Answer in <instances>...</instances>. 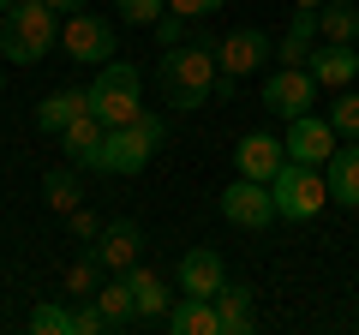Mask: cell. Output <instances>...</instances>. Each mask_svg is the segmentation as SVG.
<instances>
[{"mask_svg": "<svg viewBox=\"0 0 359 335\" xmlns=\"http://www.w3.org/2000/svg\"><path fill=\"white\" fill-rule=\"evenodd\" d=\"M156 84H162V102L180 108V114H192L210 96L233 90V78H222V66H216V36H186L180 48H162Z\"/></svg>", "mask_w": 359, "mask_h": 335, "instance_id": "cell-1", "label": "cell"}, {"mask_svg": "<svg viewBox=\"0 0 359 335\" xmlns=\"http://www.w3.org/2000/svg\"><path fill=\"white\" fill-rule=\"evenodd\" d=\"M60 42V13L42 0H0V60L6 66H36Z\"/></svg>", "mask_w": 359, "mask_h": 335, "instance_id": "cell-2", "label": "cell"}, {"mask_svg": "<svg viewBox=\"0 0 359 335\" xmlns=\"http://www.w3.org/2000/svg\"><path fill=\"white\" fill-rule=\"evenodd\" d=\"M162 138H168V120L156 114V108H138L126 126H108L102 168H96V174H144V168L156 162V150H162Z\"/></svg>", "mask_w": 359, "mask_h": 335, "instance_id": "cell-3", "label": "cell"}, {"mask_svg": "<svg viewBox=\"0 0 359 335\" xmlns=\"http://www.w3.org/2000/svg\"><path fill=\"white\" fill-rule=\"evenodd\" d=\"M144 108V78L132 60H102L96 66V84H90V114L102 126H126Z\"/></svg>", "mask_w": 359, "mask_h": 335, "instance_id": "cell-4", "label": "cell"}, {"mask_svg": "<svg viewBox=\"0 0 359 335\" xmlns=\"http://www.w3.org/2000/svg\"><path fill=\"white\" fill-rule=\"evenodd\" d=\"M269 198H276V221H311L330 198L323 186V168H306V162H282L276 180H269Z\"/></svg>", "mask_w": 359, "mask_h": 335, "instance_id": "cell-5", "label": "cell"}, {"mask_svg": "<svg viewBox=\"0 0 359 335\" xmlns=\"http://www.w3.org/2000/svg\"><path fill=\"white\" fill-rule=\"evenodd\" d=\"M318 90H323V84L306 72V66H282V72L264 78V96H257V102H264L276 120H299V114H311Z\"/></svg>", "mask_w": 359, "mask_h": 335, "instance_id": "cell-6", "label": "cell"}, {"mask_svg": "<svg viewBox=\"0 0 359 335\" xmlns=\"http://www.w3.org/2000/svg\"><path fill=\"white\" fill-rule=\"evenodd\" d=\"M60 48L78 66H102V60H114V25L96 18V13H66L60 18Z\"/></svg>", "mask_w": 359, "mask_h": 335, "instance_id": "cell-7", "label": "cell"}, {"mask_svg": "<svg viewBox=\"0 0 359 335\" xmlns=\"http://www.w3.org/2000/svg\"><path fill=\"white\" fill-rule=\"evenodd\" d=\"M276 60V42H269V30H228V36L216 42V66H222V78H252V72H264V66Z\"/></svg>", "mask_w": 359, "mask_h": 335, "instance_id": "cell-8", "label": "cell"}, {"mask_svg": "<svg viewBox=\"0 0 359 335\" xmlns=\"http://www.w3.org/2000/svg\"><path fill=\"white\" fill-rule=\"evenodd\" d=\"M222 216L233 221V228H269V221H276V198H269V180H233L228 192H222Z\"/></svg>", "mask_w": 359, "mask_h": 335, "instance_id": "cell-9", "label": "cell"}, {"mask_svg": "<svg viewBox=\"0 0 359 335\" xmlns=\"http://www.w3.org/2000/svg\"><path fill=\"white\" fill-rule=\"evenodd\" d=\"M335 126L323 114H299V120H287V138H282V150H287V162H306V168H323L335 156Z\"/></svg>", "mask_w": 359, "mask_h": 335, "instance_id": "cell-10", "label": "cell"}, {"mask_svg": "<svg viewBox=\"0 0 359 335\" xmlns=\"http://www.w3.org/2000/svg\"><path fill=\"white\" fill-rule=\"evenodd\" d=\"M96 258H102L108 275L132 270V264L144 258V228H138V221H102V233H96Z\"/></svg>", "mask_w": 359, "mask_h": 335, "instance_id": "cell-11", "label": "cell"}, {"mask_svg": "<svg viewBox=\"0 0 359 335\" xmlns=\"http://www.w3.org/2000/svg\"><path fill=\"white\" fill-rule=\"evenodd\" d=\"M306 72L318 78L323 90H341V84L359 78V48H353V42H318L311 60H306Z\"/></svg>", "mask_w": 359, "mask_h": 335, "instance_id": "cell-12", "label": "cell"}, {"mask_svg": "<svg viewBox=\"0 0 359 335\" xmlns=\"http://www.w3.org/2000/svg\"><path fill=\"white\" fill-rule=\"evenodd\" d=\"M222 282H228V264H222V252H216V245H192V252L180 258V294L210 299Z\"/></svg>", "mask_w": 359, "mask_h": 335, "instance_id": "cell-13", "label": "cell"}, {"mask_svg": "<svg viewBox=\"0 0 359 335\" xmlns=\"http://www.w3.org/2000/svg\"><path fill=\"white\" fill-rule=\"evenodd\" d=\"M323 186H330V198L341 210H359V138L335 144V156L323 162Z\"/></svg>", "mask_w": 359, "mask_h": 335, "instance_id": "cell-14", "label": "cell"}, {"mask_svg": "<svg viewBox=\"0 0 359 335\" xmlns=\"http://www.w3.org/2000/svg\"><path fill=\"white\" fill-rule=\"evenodd\" d=\"M102 138H108V126L84 108V114H78V120H66V132H60L66 162H72V168H102Z\"/></svg>", "mask_w": 359, "mask_h": 335, "instance_id": "cell-15", "label": "cell"}, {"mask_svg": "<svg viewBox=\"0 0 359 335\" xmlns=\"http://www.w3.org/2000/svg\"><path fill=\"white\" fill-rule=\"evenodd\" d=\"M287 162V150L269 132H245L240 138V150H233V168H240L245 180H276V168Z\"/></svg>", "mask_w": 359, "mask_h": 335, "instance_id": "cell-16", "label": "cell"}, {"mask_svg": "<svg viewBox=\"0 0 359 335\" xmlns=\"http://www.w3.org/2000/svg\"><path fill=\"white\" fill-rule=\"evenodd\" d=\"M210 299H216L222 335H252L257 329V306H252V287H245V282H222Z\"/></svg>", "mask_w": 359, "mask_h": 335, "instance_id": "cell-17", "label": "cell"}, {"mask_svg": "<svg viewBox=\"0 0 359 335\" xmlns=\"http://www.w3.org/2000/svg\"><path fill=\"white\" fill-rule=\"evenodd\" d=\"M168 329L174 335H222V317H216V299H198V294H180L168 306Z\"/></svg>", "mask_w": 359, "mask_h": 335, "instance_id": "cell-18", "label": "cell"}, {"mask_svg": "<svg viewBox=\"0 0 359 335\" xmlns=\"http://www.w3.org/2000/svg\"><path fill=\"white\" fill-rule=\"evenodd\" d=\"M90 108V90H78V84H60V90H48L36 102V132H54V138H60L66 132V120H78Z\"/></svg>", "mask_w": 359, "mask_h": 335, "instance_id": "cell-19", "label": "cell"}, {"mask_svg": "<svg viewBox=\"0 0 359 335\" xmlns=\"http://www.w3.org/2000/svg\"><path fill=\"white\" fill-rule=\"evenodd\" d=\"M96 306H102V317H108V335H120V329H132V323H144L138 317V299H132V282H126V270L114 275V282H102L96 287Z\"/></svg>", "mask_w": 359, "mask_h": 335, "instance_id": "cell-20", "label": "cell"}, {"mask_svg": "<svg viewBox=\"0 0 359 335\" xmlns=\"http://www.w3.org/2000/svg\"><path fill=\"white\" fill-rule=\"evenodd\" d=\"M311 48H318V6H294V25H287V36L276 42V60L282 66H306Z\"/></svg>", "mask_w": 359, "mask_h": 335, "instance_id": "cell-21", "label": "cell"}, {"mask_svg": "<svg viewBox=\"0 0 359 335\" xmlns=\"http://www.w3.org/2000/svg\"><path fill=\"white\" fill-rule=\"evenodd\" d=\"M126 282H132V299H138V317H144V323L168 317V306H174V287H168V282H162L156 270L132 264V270H126Z\"/></svg>", "mask_w": 359, "mask_h": 335, "instance_id": "cell-22", "label": "cell"}, {"mask_svg": "<svg viewBox=\"0 0 359 335\" xmlns=\"http://www.w3.org/2000/svg\"><path fill=\"white\" fill-rule=\"evenodd\" d=\"M318 36L323 42H359V6H335V0H323V6H318Z\"/></svg>", "mask_w": 359, "mask_h": 335, "instance_id": "cell-23", "label": "cell"}, {"mask_svg": "<svg viewBox=\"0 0 359 335\" xmlns=\"http://www.w3.org/2000/svg\"><path fill=\"white\" fill-rule=\"evenodd\" d=\"M42 198H48V210H60V216H66V210H78V204H84V186H78V174H72V168H54L48 180H42Z\"/></svg>", "mask_w": 359, "mask_h": 335, "instance_id": "cell-24", "label": "cell"}, {"mask_svg": "<svg viewBox=\"0 0 359 335\" xmlns=\"http://www.w3.org/2000/svg\"><path fill=\"white\" fill-rule=\"evenodd\" d=\"M335 126V138H359V90L353 84H341L335 90V102H330V114H323Z\"/></svg>", "mask_w": 359, "mask_h": 335, "instance_id": "cell-25", "label": "cell"}, {"mask_svg": "<svg viewBox=\"0 0 359 335\" xmlns=\"http://www.w3.org/2000/svg\"><path fill=\"white\" fill-rule=\"evenodd\" d=\"M96 287H102V258H96V252H84V264H72V270H66V294H72V299H90Z\"/></svg>", "mask_w": 359, "mask_h": 335, "instance_id": "cell-26", "label": "cell"}, {"mask_svg": "<svg viewBox=\"0 0 359 335\" xmlns=\"http://www.w3.org/2000/svg\"><path fill=\"white\" fill-rule=\"evenodd\" d=\"M30 329H36V335H72V311L48 299V306H36V311H30Z\"/></svg>", "mask_w": 359, "mask_h": 335, "instance_id": "cell-27", "label": "cell"}, {"mask_svg": "<svg viewBox=\"0 0 359 335\" xmlns=\"http://www.w3.org/2000/svg\"><path fill=\"white\" fill-rule=\"evenodd\" d=\"M72 335H108V317H102L96 299H78L72 306Z\"/></svg>", "mask_w": 359, "mask_h": 335, "instance_id": "cell-28", "label": "cell"}, {"mask_svg": "<svg viewBox=\"0 0 359 335\" xmlns=\"http://www.w3.org/2000/svg\"><path fill=\"white\" fill-rule=\"evenodd\" d=\"M114 6H120V18H126V25H144V30L168 13V0H114Z\"/></svg>", "mask_w": 359, "mask_h": 335, "instance_id": "cell-29", "label": "cell"}, {"mask_svg": "<svg viewBox=\"0 0 359 335\" xmlns=\"http://www.w3.org/2000/svg\"><path fill=\"white\" fill-rule=\"evenodd\" d=\"M66 228H72L84 245H96V233H102V216H96L90 204H78V210H66Z\"/></svg>", "mask_w": 359, "mask_h": 335, "instance_id": "cell-30", "label": "cell"}, {"mask_svg": "<svg viewBox=\"0 0 359 335\" xmlns=\"http://www.w3.org/2000/svg\"><path fill=\"white\" fill-rule=\"evenodd\" d=\"M150 30H156V48H180V42H186V18L180 13H162Z\"/></svg>", "mask_w": 359, "mask_h": 335, "instance_id": "cell-31", "label": "cell"}, {"mask_svg": "<svg viewBox=\"0 0 359 335\" xmlns=\"http://www.w3.org/2000/svg\"><path fill=\"white\" fill-rule=\"evenodd\" d=\"M216 6H228V0H168V13H180V18H210Z\"/></svg>", "mask_w": 359, "mask_h": 335, "instance_id": "cell-32", "label": "cell"}, {"mask_svg": "<svg viewBox=\"0 0 359 335\" xmlns=\"http://www.w3.org/2000/svg\"><path fill=\"white\" fill-rule=\"evenodd\" d=\"M42 6H54V13H60V18H66V13H84L90 0H42Z\"/></svg>", "mask_w": 359, "mask_h": 335, "instance_id": "cell-33", "label": "cell"}, {"mask_svg": "<svg viewBox=\"0 0 359 335\" xmlns=\"http://www.w3.org/2000/svg\"><path fill=\"white\" fill-rule=\"evenodd\" d=\"M294 6H323V0H294Z\"/></svg>", "mask_w": 359, "mask_h": 335, "instance_id": "cell-34", "label": "cell"}, {"mask_svg": "<svg viewBox=\"0 0 359 335\" xmlns=\"http://www.w3.org/2000/svg\"><path fill=\"white\" fill-rule=\"evenodd\" d=\"M0 84H6V72H0Z\"/></svg>", "mask_w": 359, "mask_h": 335, "instance_id": "cell-35", "label": "cell"}]
</instances>
